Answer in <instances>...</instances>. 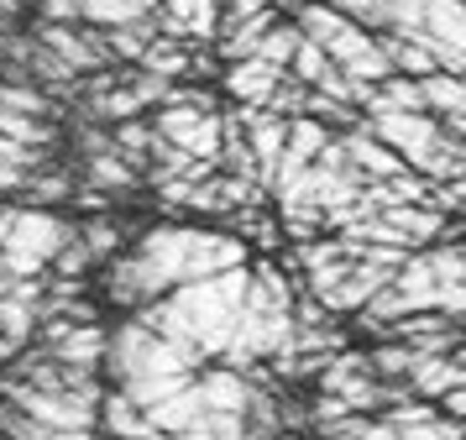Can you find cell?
<instances>
[{
	"mask_svg": "<svg viewBox=\"0 0 466 440\" xmlns=\"http://www.w3.org/2000/svg\"><path fill=\"white\" fill-rule=\"evenodd\" d=\"M435 409H441L445 419H461V425H466V388H456V394H445L441 404H435Z\"/></svg>",
	"mask_w": 466,
	"mask_h": 440,
	"instance_id": "e0dca14e",
	"label": "cell"
},
{
	"mask_svg": "<svg viewBox=\"0 0 466 440\" xmlns=\"http://www.w3.org/2000/svg\"><path fill=\"white\" fill-rule=\"evenodd\" d=\"M283 74H289V68L262 63V58L226 63V95H231V105H268L273 100V89L283 84Z\"/></svg>",
	"mask_w": 466,
	"mask_h": 440,
	"instance_id": "ba28073f",
	"label": "cell"
},
{
	"mask_svg": "<svg viewBox=\"0 0 466 440\" xmlns=\"http://www.w3.org/2000/svg\"><path fill=\"white\" fill-rule=\"evenodd\" d=\"M372 37H378V53L388 58V74H403V79L435 74V58L420 37H409V32H372Z\"/></svg>",
	"mask_w": 466,
	"mask_h": 440,
	"instance_id": "30bf717a",
	"label": "cell"
},
{
	"mask_svg": "<svg viewBox=\"0 0 466 440\" xmlns=\"http://www.w3.org/2000/svg\"><path fill=\"white\" fill-rule=\"evenodd\" d=\"M95 430H106L110 440H163V435L147 425V414H142L137 404H127L116 388L100 398V419H95Z\"/></svg>",
	"mask_w": 466,
	"mask_h": 440,
	"instance_id": "8fae6325",
	"label": "cell"
},
{
	"mask_svg": "<svg viewBox=\"0 0 466 440\" xmlns=\"http://www.w3.org/2000/svg\"><path fill=\"white\" fill-rule=\"evenodd\" d=\"M441 131H445V137H456V142L466 147V110H456V116H441Z\"/></svg>",
	"mask_w": 466,
	"mask_h": 440,
	"instance_id": "ac0fdd59",
	"label": "cell"
},
{
	"mask_svg": "<svg viewBox=\"0 0 466 440\" xmlns=\"http://www.w3.org/2000/svg\"><path fill=\"white\" fill-rule=\"evenodd\" d=\"M252 247L236 241L231 230L205 226H147L106 262V299L116 310H142L163 293L215 278V272L247 268Z\"/></svg>",
	"mask_w": 466,
	"mask_h": 440,
	"instance_id": "6da1fadb",
	"label": "cell"
},
{
	"mask_svg": "<svg viewBox=\"0 0 466 440\" xmlns=\"http://www.w3.org/2000/svg\"><path fill=\"white\" fill-rule=\"evenodd\" d=\"M157 37V16H137V21H121V26H106L100 32V42H106V53L116 68H127V63H137L142 53H147V42Z\"/></svg>",
	"mask_w": 466,
	"mask_h": 440,
	"instance_id": "7c38bea8",
	"label": "cell"
},
{
	"mask_svg": "<svg viewBox=\"0 0 466 440\" xmlns=\"http://www.w3.org/2000/svg\"><path fill=\"white\" fill-rule=\"evenodd\" d=\"M32 11H37V21H53V26H68V21H79V0H37Z\"/></svg>",
	"mask_w": 466,
	"mask_h": 440,
	"instance_id": "2e32d148",
	"label": "cell"
},
{
	"mask_svg": "<svg viewBox=\"0 0 466 440\" xmlns=\"http://www.w3.org/2000/svg\"><path fill=\"white\" fill-rule=\"evenodd\" d=\"M403 383L414 388V398H424V404H441L445 394L466 388V373L451 362V352H445V356H414V367H409V377H403Z\"/></svg>",
	"mask_w": 466,
	"mask_h": 440,
	"instance_id": "9c48e42d",
	"label": "cell"
},
{
	"mask_svg": "<svg viewBox=\"0 0 466 440\" xmlns=\"http://www.w3.org/2000/svg\"><path fill=\"white\" fill-rule=\"evenodd\" d=\"M152 5L147 0H79V21L85 26H121V21H137V16H147Z\"/></svg>",
	"mask_w": 466,
	"mask_h": 440,
	"instance_id": "5bb4252c",
	"label": "cell"
},
{
	"mask_svg": "<svg viewBox=\"0 0 466 440\" xmlns=\"http://www.w3.org/2000/svg\"><path fill=\"white\" fill-rule=\"evenodd\" d=\"M147 5H157V0H147Z\"/></svg>",
	"mask_w": 466,
	"mask_h": 440,
	"instance_id": "ffe728a7",
	"label": "cell"
},
{
	"mask_svg": "<svg viewBox=\"0 0 466 440\" xmlns=\"http://www.w3.org/2000/svg\"><path fill=\"white\" fill-rule=\"evenodd\" d=\"M289 21L299 26V37L315 42L346 79H361V84L388 79V58L378 53V37H372L367 26H357V21L336 16L325 0H294V5H289Z\"/></svg>",
	"mask_w": 466,
	"mask_h": 440,
	"instance_id": "3957f363",
	"label": "cell"
},
{
	"mask_svg": "<svg viewBox=\"0 0 466 440\" xmlns=\"http://www.w3.org/2000/svg\"><path fill=\"white\" fill-rule=\"evenodd\" d=\"M420 100H424V116H456V110H466V79H456V74H424L420 79Z\"/></svg>",
	"mask_w": 466,
	"mask_h": 440,
	"instance_id": "4fadbf2b",
	"label": "cell"
},
{
	"mask_svg": "<svg viewBox=\"0 0 466 440\" xmlns=\"http://www.w3.org/2000/svg\"><path fill=\"white\" fill-rule=\"evenodd\" d=\"M0 404H11L16 414L37 419L47 430H95V419H100V398L53 394V388H32V383H11V377H0Z\"/></svg>",
	"mask_w": 466,
	"mask_h": 440,
	"instance_id": "5b68a950",
	"label": "cell"
},
{
	"mask_svg": "<svg viewBox=\"0 0 466 440\" xmlns=\"http://www.w3.org/2000/svg\"><path fill=\"white\" fill-rule=\"evenodd\" d=\"M247 268L184 283V289H173L163 299L142 304V310H131V320L157 331V335H168V341H178V346H189L199 362H220L226 346H231V335H236L241 304H247Z\"/></svg>",
	"mask_w": 466,
	"mask_h": 440,
	"instance_id": "7a4b0ae2",
	"label": "cell"
},
{
	"mask_svg": "<svg viewBox=\"0 0 466 440\" xmlns=\"http://www.w3.org/2000/svg\"><path fill=\"white\" fill-rule=\"evenodd\" d=\"M106 373H110L116 388H127V383H147V377H194V373H205V362H199L189 346H178L168 335L137 325L127 314L121 325H110Z\"/></svg>",
	"mask_w": 466,
	"mask_h": 440,
	"instance_id": "277c9868",
	"label": "cell"
},
{
	"mask_svg": "<svg viewBox=\"0 0 466 440\" xmlns=\"http://www.w3.org/2000/svg\"><path fill=\"white\" fill-rule=\"evenodd\" d=\"M152 16H157L163 37H178L189 47H215V16H220L215 0H157Z\"/></svg>",
	"mask_w": 466,
	"mask_h": 440,
	"instance_id": "52a82bcc",
	"label": "cell"
},
{
	"mask_svg": "<svg viewBox=\"0 0 466 440\" xmlns=\"http://www.w3.org/2000/svg\"><path fill=\"white\" fill-rule=\"evenodd\" d=\"M5 362H11V346H5V341H0V367H5Z\"/></svg>",
	"mask_w": 466,
	"mask_h": 440,
	"instance_id": "d6986e66",
	"label": "cell"
},
{
	"mask_svg": "<svg viewBox=\"0 0 466 440\" xmlns=\"http://www.w3.org/2000/svg\"><path fill=\"white\" fill-rule=\"evenodd\" d=\"M147 126L168 147H178L184 158L215 163V152H220V110H178V105H157Z\"/></svg>",
	"mask_w": 466,
	"mask_h": 440,
	"instance_id": "8992f818",
	"label": "cell"
},
{
	"mask_svg": "<svg viewBox=\"0 0 466 440\" xmlns=\"http://www.w3.org/2000/svg\"><path fill=\"white\" fill-rule=\"evenodd\" d=\"M336 16L357 21V26H367V32H382L388 26V11H393V0H325Z\"/></svg>",
	"mask_w": 466,
	"mask_h": 440,
	"instance_id": "9a60e30c",
	"label": "cell"
}]
</instances>
